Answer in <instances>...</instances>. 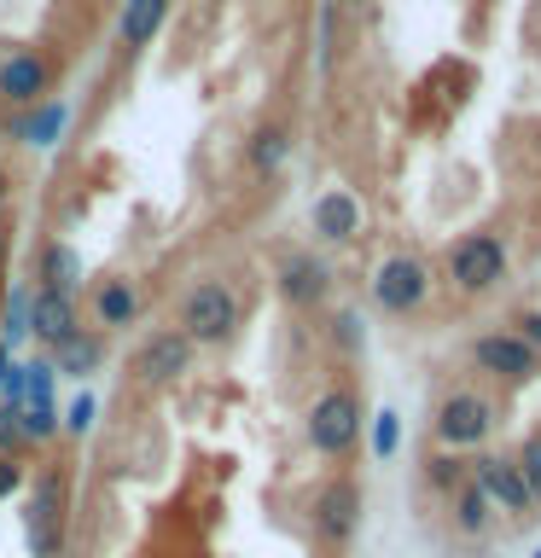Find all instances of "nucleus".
<instances>
[{"label": "nucleus", "mask_w": 541, "mask_h": 558, "mask_svg": "<svg viewBox=\"0 0 541 558\" xmlns=\"http://www.w3.org/2000/svg\"><path fill=\"white\" fill-rule=\"evenodd\" d=\"M87 418H94V401H76L70 408V430H87Z\"/></svg>", "instance_id": "obj_27"}, {"label": "nucleus", "mask_w": 541, "mask_h": 558, "mask_svg": "<svg viewBox=\"0 0 541 558\" xmlns=\"http://www.w3.org/2000/svg\"><path fill=\"white\" fill-rule=\"evenodd\" d=\"M454 523H460L466 535L489 530V500H483V488H478V483H466L460 495H454Z\"/></svg>", "instance_id": "obj_18"}, {"label": "nucleus", "mask_w": 541, "mask_h": 558, "mask_svg": "<svg viewBox=\"0 0 541 558\" xmlns=\"http://www.w3.org/2000/svg\"><path fill=\"white\" fill-rule=\"evenodd\" d=\"M448 279H454V291H466V296L495 291L501 279H506V244H501V233H466V239H454L448 244Z\"/></svg>", "instance_id": "obj_2"}, {"label": "nucleus", "mask_w": 541, "mask_h": 558, "mask_svg": "<svg viewBox=\"0 0 541 558\" xmlns=\"http://www.w3.org/2000/svg\"><path fill=\"white\" fill-rule=\"evenodd\" d=\"M344 7H361V0H344Z\"/></svg>", "instance_id": "obj_28"}, {"label": "nucleus", "mask_w": 541, "mask_h": 558, "mask_svg": "<svg viewBox=\"0 0 541 558\" xmlns=\"http://www.w3.org/2000/svg\"><path fill=\"white\" fill-rule=\"evenodd\" d=\"M239 314L244 308H239L233 286H221V279H192L181 308H175V331H181L187 343H199V349H216L239 331Z\"/></svg>", "instance_id": "obj_1"}, {"label": "nucleus", "mask_w": 541, "mask_h": 558, "mask_svg": "<svg viewBox=\"0 0 541 558\" xmlns=\"http://www.w3.org/2000/svg\"><path fill=\"white\" fill-rule=\"evenodd\" d=\"M291 146H297L291 129H279V122H262V129L244 140V163H251L256 174H279V169L291 163Z\"/></svg>", "instance_id": "obj_15"}, {"label": "nucleus", "mask_w": 541, "mask_h": 558, "mask_svg": "<svg viewBox=\"0 0 541 558\" xmlns=\"http://www.w3.org/2000/svg\"><path fill=\"white\" fill-rule=\"evenodd\" d=\"M47 94H52L47 52H35V47L7 52V64H0V99H7V105H41Z\"/></svg>", "instance_id": "obj_7"}, {"label": "nucleus", "mask_w": 541, "mask_h": 558, "mask_svg": "<svg viewBox=\"0 0 541 558\" xmlns=\"http://www.w3.org/2000/svg\"><path fill=\"white\" fill-rule=\"evenodd\" d=\"M17 483H24V465H17L12 453H0V500H7V495H12Z\"/></svg>", "instance_id": "obj_24"}, {"label": "nucleus", "mask_w": 541, "mask_h": 558, "mask_svg": "<svg viewBox=\"0 0 541 558\" xmlns=\"http://www.w3.org/2000/svg\"><path fill=\"white\" fill-rule=\"evenodd\" d=\"M314 523H321L326 541H349V535H356V523H361V488L349 477L326 483L321 500H314Z\"/></svg>", "instance_id": "obj_10"}, {"label": "nucleus", "mask_w": 541, "mask_h": 558, "mask_svg": "<svg viewBox=\"0 0 541 558\" xmlns=\"http://www.w3.org/2000/svg\"><path fill=\"white\" fill-rule=\"evenodd\" d=\"M134 314H140V291H134V279L105 274L99 286H94V320H99L105 331H117V326H134Z\"/></svg>", "instance_id": "obj_13"}, {"label": "nucleus", "mask_w": 541, "mask_h": 558, "mask_svg": "<svg viewBox=\"0 0 541 558\" xmlns=\"http://www.w3.org/2000/svg\"><path fill=\"white\" fill-rule=\"evenodd\" d=\"M425 477H431L436 488H454V483H460V460H454V453H436V460L425 465Z\"/></svg>", "instance_id": "obj_23"}, {"label": "nucleus", "mask_w": 541, "mask_h": 558, "mask_svg": "<svg viewBox=\"0 0 541 558\" xmlns=\"http://www.w3.org/2000/svg\"><path fill=\"white\" fill-rule=\"evenodd\" d=\"M192 366V343L181 338V331H152L146 343H140V355H134V373L146 378V384H175Z\"/></svg>", "instance_id": "obj_8"}, {"label": "nucleus", "mask_w": 541, "mask_h": 558, "mask_svg": "<svg viewBox=\"0 0 541 558\" xmlns=\"http://www.w3.org/2000/svg\"><path fill=\"white\" fill-rule=\"evenodd\" d=\"M41 279H47L41 291H64L70 296V286H76V251H70V244H47L41 251Z\"/></svg>", "instance_id": "obj_17"}, {"label": "nucleus", "mask_w": 541, "mask_h": 558, "mask_svg": "<svg viewBox=\"0 0 541 558\" xmlns=\"http://www.w3.org/2000/svg\"><path fill=\"white\" fill-rule=\"evenodd\" d=\"M431 430H436V442H443V448H478L483 436L495 430V408H489L478 390H454L443 408H436Z\"/></svg>", "instance_id": "obj_5"}, {"label": "nucleus", "mask_w": 541, "mask_h": 558, "mask_svg": "<svg viewBox=\"0 0 541 558\" xmlns=\"http://www.w3.org/2000/svg\"><path fill=\"white\" fill-rule=\"evenodd\" d=\"M326 286H332V274H326L321 256H286L279 262V296H286L291 308H314L326 296Z\"/></svg>", "instance_id": "obj_12"}, {"label": "nucleus", "mask_w": 541, "mask_h": 558, "mask_svg": "<svg viewBox=\"0 0 541 558\" xmlns=\"http://www.w3.org/2000/svg\"><path fill=\"white\" fill-rule=\"evenodd\" d=\"M536 558H541V553H536Z\"/></svg>", "instance_id": "obj_29"}, {"label": "nucleus", "mask_w": 541, "mask_h": 558, "mask_svg": "<svg viewBox=\"0 0 541 558\" xmlns=\"http://www.w3.org/2000/svg\"><path fill=\"white\" fill-rule=\"evenodd\" d=\"M309 442H314V453H326V460H344V453L361 442V401H356V390H326L321 401H314Z\"/></svg>", "instance_id": "obj_3"}, {"label": "nucleus", "mask_w": 541, "mask_h": 558, "mask_svg": "<svg viewBox=\"0 0 541 558\" xmlns=\"http://www.w3.org/2000/svg\"><path fill=\"white\" fill-rule=\"evenodd\" d=\"M471 361H478V373L501 378V384H530L541 373V355L518 338V331H483V338L471 343Z\"/></svg>", "instance_id": "obj_6"}, {"label": "nucleus", "mask_w": 541, "mask_h": 558, "mask_svg": "<svg viewBox=\"0 0 541 558\" xmlns=\"http://www.w3.org/2000/svg\"><path fill=\"white\" fill-rule=\"evenodd\" d=\"M24 442V418H17V401H0V453H12Z\"/></svg>", "instance_id": "obj_22"}, {"label": "nucleus", "mask_w": 541, "mask_h": 558, "mask_svg": "<svg viewBox=\"0 0 541 558\" xmlns=\"http://www.w3.org/2000/svg\"><path fill=\"white\" fill-rule=\"evenodd\" d=\"M52 349H59V373H87V366H94V355H99L94 338H82V331H70V338L52 343Z\"/></svg>", "instance_id": "obj_20"}, {"label": "nucleus", "mask_w": 541, "mask_h": 558, "mask_svg": "<svg viewBox=\"0 0 541 558\" xmlns=\"http://www.w3.org/2000/svg\"><path fill=\"white\" fill-rule=\"evenodd\" d=\"M169 12H175V0H122V17H117L122 52H146L157 35H164Z\"/></svg>", "instance_id": "obj_11"}, {"label": "nucleus", "mask_w": 541, "mask_h": 558, "mask_svg": "<svg viewBox=\"0 0 541 558\" xmlns=\"http://www.w3.org/2000/svg\"><path fill=\"white\" fill-rule=\"evenodd\" d=\"M314 233L321 239H356L361 233V204L349 198V192H326V198L314 204Z\"/></svg>", "instance_id": "obj_16"}, {"label": "nucleus", "mask_w": 541, "mask_h": 558, "mask_svg": "<svg viewBox=\"0 0 541 558\" xmlns=\"http://www.w3.org/2000/svg\"><path fill=\"white\" fill-rule=\"evenodd\" d=\"M59 129H64V105L41 99V111H35V117H29V122H24V129H17V134H24L29 146H52V134H59Z\"/></svg>", "instance_id": "obj_19"}, {"label": "nucleus", "mask_w": 541, "mask_h": 558, "mask_svg": "<svg viewBox=\"0 0 541 558\" xmlns=\"http://www.w3.org/2000/svg\"><path fill=\"white\" fill-rule=\"evenodd\" d=\"M518 477H524V488H530V500H541V436H530V442L518 448Z\"/></svg>", "instance_id": "obj_21"}, {"label": "nucleus", "mask_w": 541, "mask_h": 558, "mask_svg": "<svg viewBox=\"0 0 541 558\" xmlns=\"http://www.w3.org/2000/svg\"><path fill=\"white\" fill-rule=\"evenodd\" d=\"M471 483L483 488V500L489 506H506V512H530V488H524L518 477V465L506 460V453H489V460H478V471H471Z\"/></svg>", "instance_id": "obj_9"}, {"label": "nucleus", "mask_w": 541, "mask_h": 558, "mask_svg": "<svg viewBox=\"0 0 541 558\" xmlns=\"http://www.w3.org/2000/svg\"><path fill=\"white\" fill-rule=\"evenodd\" d=\"M373 448H378V453H390V448H396V418H390V413H384L378 425H373Z\"/></svg>", "instance_id": "obj_25"}, {"label": "nucleus", "mask_w": 541, "mask_h": 558, "mask_svg": "<svg viewBox=\"0 0 541 558\" xmlns=\"http://www.w3.org/2000/svg\"><path fill=\"white\" fill-rule=\"evenodd\" d=\"M431 296V268L419 256H384L373 268V303L384 314H413Z\"/></svg>", "instance_id": "obj_4"}, {"label": "nucleus", "mask_w": 541, "mask_h": 558, "mask_svg": "<svg viewBox=\"0 0 541 558\" xmlns=\"http://www.w3.org/2000/svg\"><path fill=\"white\" fill-rule=\"evenodd\" d=\"M29 320H35V338L41 343H64L70 331H76V303H70L64 291H35Z\"/></svg>", "instance_id": "obj_14"}, {"label": "nucleus", "mask_w": 541, "mask_h": 558, "mask_svg": "<svg viewBox=\"0 0 541 558\" xmlns=\"http://www.w3.org/2000/svg\"><path fill=\"white\" fill-rule=\"evenodd\" d=\"M518 326H524V331H518V338H524V343H530V349H536V355H541V314H524V320H518Z\"/></svg>", "instance_id": "obj_26"}]
</instances>
